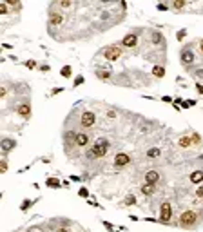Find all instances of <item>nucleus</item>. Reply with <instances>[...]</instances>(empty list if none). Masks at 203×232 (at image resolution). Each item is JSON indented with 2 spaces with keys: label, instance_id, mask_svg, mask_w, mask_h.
I'll return each instance as SVG.
<instances>
[{
  "label": "nucleus",
  "instance_id": "obj_1",
  "mask_svg": "<svg viewBox=\"0 0 203 232\" xmlns=\"http://www.w3.org/2000/svg\"><path fill=\"white\" fill-rule=\"evenodd\" d=\"M109 142H107L105 138H98L96 142H95V145H91V151L87 152V156L89 158H104L107 154V151H109Z\"/></svg>",
  "mask_w": 203,
  "mask_h": 232
},
{
  "label": "nucleus",
  "instance_id": "obj_2",
  "mask_svg": "<svg viewBox=\"0 0 203 232\" xmlns=\"http://www.w3.org/2000/svg\"><path fill=\"white\" fill-rule=\"evenodd\" d=\"M196 212H192V211H185L180 216V225H182L183 229H191L194 223H196Z\"/></svg>",
  "mask_w": 203,
  "mask_h": 232
},
{
  "label": "nucleus",
  "instance_id": "obj_3",
  "mask_svg": "<svg viewBox=\"0 0 203 232\" xmlns=\"http://www.w3.org/2000/svg\"><path fill=\"white\" fill-rule=\"evenodd\" d=\"M120 56H122V49H120L118 45H109V47L104 49V58L109 60V62H114Z\"/></svg>",
  "mask_w": 203,
  "mask_h": 232
},
{
  "label": "nucleus",
  "instance_id": "obj_4",
  "mask_svg": "<svg viewBox=\"0 0 203 232\" xmlns=\"http://www.w3.org/2000/svg\"><path fill=\"white\" fill-rule=\"evenodd\" d=\"M172 218V207L169 201H163L161 203V209H160V221L161 223H169Z\"/></svg>",
  "mask_w": 203,
  "mask_h": 232
},
{
  "label": "nucleus",
  "instance_id": "obj_5",
  "mask_svg": "<svg viewBox=\"0 0 203 232\" xmlns=\"http://www.w3.org/2000/svg\"><path fill=\"white\" fill-rule=\"evenodd\" d=\"M131 156H129L127 152H118L116 156H114V165L116 167H125L127 163H131Z\"/></svg>",
  "mask_w": 203,
  "mask_h": 232
},
{
  "label": "nucleus",
  "instance_id": "obj_6",
  "mask_svg": "<svg viewBox=\"0 0 203 232\" xmlns=\"http://www.w3.org/2000/svg\"><path fill=\"white\" fill-rule=\"evenodd\" d=\"M180 58H182V63L183 65H191V63L194 62V53L191 47H185L182 51V54H180Z\"/></svg>",
  "mask_w": 203,
  "mask_h": 232
},
{
  "label": "nucleus",
  "instance_id": "obj_7",
  "mask_svg": "<svg viewBox=\"0 0 203 232\" xmlns=\"http://www.w3.org/2000/svg\"><path fill=\"white\" fill-rule=\"evenodd\" d=\"M95 122H96V116H95V113L85 111V113L82 114V125H84V127H93V125H95Z\"/></svg>",
  "mask_w": 203,
  "mask_h": 232
},
{
  "label": "nucleus",
  "instance_id": "obj_8",
  "mask_svg": "<svg viewBox=\"0 0 203 232\" xmlns=\"http://www.w3.org/2000/svg\"><path fill=\"white\" fill-rule=\"evenodd\" d=\"M138 44V36L134 35V33H129V35H125L123 36V40H122V45L123 47H134Z\"/></svg>",
  "mask_w": 203,
  "mask_h": 232
},
{
  "label": "nucleus",
  "instance_id": "obj_9",
  "mask_svg": "<svg viewBox=\"0 0 203 232\" xmlns=\"http://www.w3.org/2000/svg\"><path fill=\"white\" fill-rule=\"evenodd\" d=\"M62 22H64L62 13H56V11H51V13H49V26H60Z\"/></svg>",
  "mask_w": 203,
  "mask_h": 232
},
{
  "label": "nucleus",
  "instance_id": "obj_10",
  "mask_svg": "<svg viewBox=\"0 0 203 232\" xmlns=\"http://www.w3.org/2000/svg\"><path fill=\"white\" fill-rule=\"evenodd\" d=\"M15 145H16V142H15V140H11V138H2V151H4V152H9V151H13V149H15Z\"/></svg>",
  "mask_w": 203,
  "mask_h": 232
},
{
  "label": "nucleus",
  "instance_id": "obj_11",
  "mask_svg": "<svg viewBox=\"0 0 203 232\" xmlns=\"http://www.w3.org/2000/svg\"><path fill=\"white\" fill-rule=\"evenodd\" d=\"M160 179V174L156 172V170H147L145 172V183H150V185H154L156 181Z\"/></svg>",
  "mask_w": 203,
  "mask_h": 232
},
{
  "label": "nucleus",
  "instance_id": "obj_12",
  "mask_svg": "<svg viewBox=\"0 0 203 232\" xmlns=\"http://www.w3.org/2000/svg\"><path fill=\"white\" fill-rule=\"evenodd\" d=\"M16 113H18L22 118H29V116H31V107H29V104H22V105L16 107Z\"/></svg>",
  "mask_w": 203,
  "mask_h": 232
},
{
  "label": "nucleus",
  "instance_id": "obj_13",
  "mask_svg": "<svg viewBox=\"0 0 203 232\" xmlns=\"http://www.w3.org/2000/svg\"><path fill=\"white\" fill-rule=\"evenodd\" d=\"M75 142H76V145L78 147H85L87 143H89V136L87 134H84V132H78L75 136Z\"/></svg>",
  "mask_w": 203,
  "mask_h": 232
},
{
  "label": "nucleus",
  "instance_id": "obj_14",
  "mask_svg": "<svg viewBox=\"0 0 203 232\" xmlns=\"http://www.w3.org/2000/svg\"><path fill=\"white\" fill-rule=\"evenodd\" d=\"M152 44H154V45H161V44H165V38H163V35H161L160 31L152 33Z\"/></svg>",
  "mask_w": 203,
  "mask_h": 232
},
{
  "label": "nucleus",
  "instance_id": "obj_15",
  "mask_svg": "<svg viewBox=\"0 0 203 232\" xmlns=\"http://www.w3.org/2000/svg\"><path fill=\"white\" fill-rule=\"evenodd\" d=\"M203 181V170H194L191 174V183H201Z\"/></svg>",
  "mask_w": 203,
  "mask_h": 232
},
{
  "label": "nucleus",
  "instance_id": "obj_16",
  "mask_svg": "<svg viewBox=\"0 0 203 232\" xmlns=\"http://www.w3.org/2000/svg\"><path fill=\"white\" fill-rule=\"evenodd\" d=\"M152 74H154L156 78H163V76H165V67H163V65H154V67H152Z\"/></svg>",
  "mask_w": 203,
  "mask_h": 232
},
{
  "label": "nucleus",
  "instance_id": "obj_17",
  "mask_svg": "<svg viewBox=\"0 0 203 232\" xmlns=\"http://www.w3.org/2000/svg\"><path fill=\"white\" fill-rule=\"evenodd\" d=\"M141 192H143L145 196H150V194L154 192V185H150V183H143V185H141Z\"/></svg>",
  "mask_w": 203,
  "mask_h": 232
},
{
  "label": "nucleus",
  "instance_id": "obj_18",
  "mask_svg": "<svg viewBox=\"0 0 203 232\" xmlns=\"http://www.w3.org/2000/svg\"><path fill=\"white\" fill-rule=\"evenodd\" d=\"M178 143H180V147H191V145H192V140L189 136H182Z\"/></svg>",
  "mask_w": 203,
  "mask_h": 232
},
{
  "label": "nucleus",
  "instance_id": "obj_19",
  "mask_svg": "<svg viewBox=\"0 0 203 232\" xmlns=\"http://www.w3.org/2000/svg\"><path fill=\"white\" fill-rule=\"evenodd\" d=\"M45 185H47V187H56V189H60V179H56V178H49L47 181H45Z\"/></svg>",
  "mask_w": 203,
  "mask_h": 232
},
{
  "label": "nucleus",
  "instance_id": "obj_20",
  "mask_svg": "<svg viewBox=\"0 0 203 232\" xmlns=\"http://www.w3.org/2000/svg\"><path fill=\"white\" fill-rule=\"evenodd\" d=\"M160 154H161L160 149H149V151H147V158H158Z\"/></svg>",
  "mask_w": 203,
  "mask_h": 232
},
{
  "label": "nucleus",
  "instance_id": "obj_21",
  "mask_svg": "<svg viewBox=\"0 0 203 232\" xmlns=\"http://www.w3.org/2000/svg\"><path fill=\"white\" fill-rule=\"evenodd\" d=\"M96 76L100 80H109L111 78V71H96Z\"/></svg>",
  "mask_w": 203,
  "mask_h": 232
},
{
  "label": "nucleus",
  "instance_id": "obj_22",
  "mask_svg": "<svg viewBox=\"0 0 203 232\" xmlns=\"http://www.w3.org/2000/svg\"><path fill=\"white\" fill-rule=\"evenodd\" d=\"M60 73H62V76H64V78H69V76H71V67H69V65H65V67H62V71H60Z\"/></svg>",
  "mask_w": 203,
  "mask_h": 232
},
{
  "label": "nucleus",
  "instance_id": "obj_23",
  "mask_svg": "<svg viewBox=\"0 0 203 232\" xmlns=\"http://www.w3.org/2000/svg\"><path fill=\"white\" fill-rule=\"evenodd\" d=\"M172 7H174V9H182V7H185V2H182V0L176 2V0H174V2H172Z\"/></svg>",
  "mask_w": 203,
  "mask_h": 232
},
{
  "label": "nucleus",
  "instance_id": "obj_24",
  "mask_svg": "<svg viewBox=\"0 0 203 232\" xmlns=\"http://www.w3.org/2000/svg\"><path fill=\"white\" fill-rule=\"evenodd\" d=\"M134 203H136V198L132 194H129L127 198H125V205H134Z\"/></svg>",
  "mask_w": 203,
  "mask_h": 232
},
{
  "label": "nucleus",
  "instance_id": "obj_25",
  "mask_svg": "<svg viewBox=\"0 0 203 232\" xmlns=\"http://www.w3.org/2000/svg\"><path fill=\"white\" fill-rule=\"evenodd\" d=\"M31 205H33V201H31V200H24V203H22L20 209H22V211H27V209H29Z\"/></svg>",
  "mask_w": 203,
  "mask_h": 232
},
{
  "label": "nucleus",
  "instance_id": "obj_26",
  "mask_svg": "<svg viewBox=\"0 0 203 232\" xmlns=\"http://www.w3.org/2000/svg\"><path fill=\"white\" fill-rule=\"evenodd\" d=\"M78 194H80V196H82V198H87V196H89V190H87L85 187H82V189L78 190Z\"/></svg>",
  "mask_w": 203,
  "mask_h": 232
},
{
  "label": "nucleus",
  "instance_id": "obj_27",
  "mask_svg": "<svg viewBox=\"0 0 203 232\" xmlns=\"http://www.w3.org/2000/svg\"><path fill=\"white\" fill-rule=\"evenodd\" d=\"M25 67H27V69H35V67H36V62H35V60H27V62H25Z\"/></svg>",
  "mask_w": 203,
  "mask_h": 232
},
{
  "label": "nucleus",
  "instance_id": "obj_28",
  "mask_svg": "<svg viewBox=\"0 0 203 232\" xmlns=\"http://www.w3.org/2000/svg\"><path fill=\"white\" fill-rule=\"evenodd\" d=\"M0 13H2V15H7V6L2 4V2H0Z\"/></svg>",
  "mask_w": 203,
  "mask_h": 232
},
{
  "label": "nucleus",
  "instance_id": "obj_29",
  "mask_svg": "<svg viewBox=\"0 0 203 232\" xmlns=\"http://www.w3.org/2000/svg\"><path fill=\"white\" fill-rule=\"evenodd\" d=\"M156 7H158V11H167V9H169V6H167V4H158Z\"/></svg>",
  "mask_w": 203,
  "mask_h": 232
},
{
  "label": "nucleus",
  "instance_id": "obj_30",
  "mask_svg": "<svg viewBox=\"0 0 203 232\" xmlns=\"http://www.w3.org/2000/svg\"><path fill=\"white\" fill-rule=\"evenodd\" d=\"M58 6H60V7H71L73 2H58Z\"/></svg>",
  "mask_w": 203,
  "mask_h": 232
},
{
  "label": "nucleus",
  "instance_id": "obj_31",
  "mask_svg": "<svg viewBox=\"0 0 203 232\" xmlns=\"http://www.w3.org/2000/svg\"><path fill=\"white\" fill-rule=\"evenodd\" d=\"M6 169H7V163L2 161V163H0V172H6Z\"/></svg>",
  "mask_w": 203,
  "mask_h": 232
},
{
  "label": "nucleus",
  "instance_id": "obj_32",
  "mask_svg": "<svg viewBox=\"0 0 203 232\" xmlns=\"http://www.w3.org/2000/svg\"><path fill=\"white\" fill-rule=\"evenodd\" d=\"M80 84H84V76H78L75 80V85H80Z\"/></svg>",
  "mask_w": 203,
  "mask_h": 232
},
{
  "label": "nucleus",
  "instance_id": "obj_33",
  "mask_svg": "<svg viewBox=\"0 0 203 232\" xmlns=\"http://www.w3.org/2000/svg\"><path fill=\"white\" fill-rule=\"evenodd\" d=\"M196 196H198V198H203V187H200V189L196 190Z\"/></svg>",
  "mask_w": 203,
  "mask_h": 232
},
{
  "label": "nucleus",
  "instance_id": "obj_34",
  "mask_svg": "<svg viewBox=\"0 0 203 232\" xmlns=\"http://www.w3.org/2000/svg\"><path fill=\"white\" fill-rule=\"evenodd\" d=\"M194 74H196V78H203V69H198Z\"/></svg>",
  "mask_w": 203,
  "mask_h": 232
},
{
  "label": "nucleus",
  "instance_id": "obj_35",
  "mask_svg": "<svg viewBox=\"0 0 203 232\" xmlns=\"http://www.w3.org/2000/svg\"><path fill=\"white\" fill-rule=\"evenodd\" d=\"M185 33H187V31H185V29H183V31H180V33H178V40H183V36H185Z\"/></svg>",
  "mask_w": 203,
  "mask_h": 232
},
{
  "label": "nucleus",
  "instance_id": "obj_36",
  "mask_svg": "<svg viewBox=\"0 0 203 232\" xmlns=\"http://www.w3.org/2000/svg\"><path fill=\"white\" fill-rule=\"evenodd\" d=\"M107 116L113 120V118H116V113H114V111H109V113H107Z\"/></svg>",
  "mask_w": 203,
  "mask_h": 232
},
{
  "label": "nucleus",
  "instance_id": "obj_37",
  "mask_svg": "<svg viewBox=\"0 0 203 232\" xmlns=\"http://www.w3.org/2000/svg\"><path fill=\"white\" fill-rule=\"evenodd\" d=\"M196 87H198V93H200V95H203V85L201 84H196Z\"/></svg>",
  "mask_w": 203,
  "mask_h": 232
},
{
  "label": "nucleus",
  "instance_id": "obj_38",
  "mask_svg": "<svg viewBox=\"0 0 203 232\" xmlns=\"http://www.w3.org/2000/svg\"><path fill=\"white\" fill-rule=\"evenodd\" d=\"M56 232H69V230H67L65 227H62V229H58V230H56Z\"/></svg>",
  "mask_w": 203,
  "mask_h": 232
},
{
  "label": "nucleus",
  "instance_id": "obj_39",
  "mask_svg": "<svg viewBox=\"0 0 203 232\" xmlns=\"http://www.w3.org/2000/svg\"><path fill=\"white\" fill-rule=\"evenodd\" d=\"M200 47H201V51H203V40H201V44H200Z\"/></svg>",
  "mask_w": 203,
  "mask_h": 232
}]
</instances>
